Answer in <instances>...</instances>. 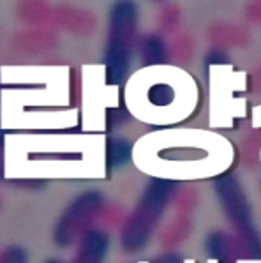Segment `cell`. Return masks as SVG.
<instances>
[{"instance_id": "6da1fadb", "label": "cell", "mask_w": 261, "mask_h": 263, "mask_svg": "<svg viewBox=\"0 0 261 263\" xmlns=\"http://www.w3.org/2000/svg\"><path fill=\"white\" fill-rule=\"evenodd\" d=\"M178 182L164 177H154L145 184L120 232V248L127 254H136L147 249L159 228L168 207L173 201Z\"/></svg>"}, {"instance_id": "7a4b0ae2", "label": "cell", "mask_w": 261, "mask_h": 263, "mask_svg": "<svg viewBox=\"0 0 261 263\" xmlns=\"http://www.w3.org/2000/svg\"><path fill=\"white\" fill-rule=\"evenodd\" d=\"M139 7L134 0H115L108 11V32L104 44V76L108 85H120L131 71L138 44Z\"/></svg>"}, {"instance_id": "3957f363", "label": "cell", "mask_w": 261, "mask_h": 263, "mask_svg": "<svg viewBox=\"0 0 261 263\" xmlns=\"http://www.w3.org/2000/svg\"><path fill=\"white\" fill-rule=\"evenodd\" d=\"M214 191L217 194V200L223 207L226 219L236 232V240L242 246L251 258H261V235L254 224V216L249 203L246 191L240 184L238 177L231 173H224L215 179Z\"/></svg>"}, {"instance_id": "277c9868", "label": "cell", "mask_w": 261, "mask_h": 263, "mask_svg": "<svg viewBox=\"0 0 261 263\" xmlns=\"http://www.w3.org/2000/svg\"><path fill=\"white\" fill-rule=\"evenodd\" d=\"M104 203H106V196L99 189H85L76 194L60 212L55 222L53 233H51L53 244L60 249L76 246L83 233L92 228L95 217L104 209Z\"/></svg>"}, {"instance_id": "5b68a950", "label": "cell", "mask_w": 261, "mask_h": 263, "mask_svg": "<svg viewBox=\"0 0 261 263\" xmlns=\"http://www.w3.org/2000/svg\"><path fill=\"white\" fill-rule=\"evenodd\" d=\"M111 248V238L106 230L92 226L76 242V251L69 263H104Z\"/></svg>"}, {"instance_id": "8992f818", "label": "cell", "mask_w": 261, "mask_h": 263, "mask_svg": "<svg viewBox=\"0 0 261 263\" xmlns=\"http://www.w3.org/2000/svg\"><path fill=\"white\" fill-rule=\"evenodd\" d=\"M136 53L145 67L152 66H166L170 57L164 39L157 34H147L138 39L136 44Z\"/></svg>"}, {"instance_id": "52a82bcc", "label": "cell", "mask_w": 261, "mask_h": 263, "mask_svg": "<svg viewBox=\"0 0 261 263\" xmlns=\"http://www.w3.org/2000/svg\"><path fill=\"white\" fill-rule=\"evenodd\" d=\"M235 242L236 237L230 235L223 230H215L205 240V249L208 256L217 260L219 263H235Z\"/></svg>"}, {"instance_id": "ba28073f", "label": "cell", "mask_w": 261, "mask_h": 263, "mask_svg": "<svg viewBox=\"0 0 261 263\" xmlns=\"http://www.w3.org/2000/svg\"><path fill=\"white\" fill-rule=\"evenodd\" d=\"M132 157V143L120 136H110L106 140V166L108 170H118L126 166Z\"/></svg>"}, {"instance_id": "9c48e42d", "label": "cell", "mask_w": 261, "mask_h": 263, "mask_svg": "<svg viewBox=\"0 0 261 263\" xmlns=\"http://www.w3.org/2000/svg\"><path fill=\"white\" fill-rule=\"evenodd\" d=\"M147 101L152 108L166 110L176 103V88L170 82H155L147 88Z\"/></svg>"}, {"instance_id": "30bf717a", "label": "cell", "mask_w": 261, "mask_h": 263, "mask_svg": "<svg viewBox=\"0 0 261 263\" xmlns=\"http://www.w3.org/2000/svg\"><path fill=\"white\" fill-rule=\"evenodd\" d=\"M0 263H30L29 251L19 244H11L0 253Z\"/></svg>"}, {"instance_id": "8fae6325", "label": "cell", "mask_w": 261, "mask_h": 263, "mask_svg": "<svg viewBox=\"0 0 261 263\" xmlns=\"http://www.w3.org/2000/svg\"><path fill=\"white\" fill-rule=\"evenodd\" d=\"M148 263H184V258L178 253H163L159 256H154Z\"/></svg>"}, {"instance_id": "7c38bea8", "label": "cell", "mask_w": 261, "mask_h": 263, "mask_svg": "<svg viewBox=\"0 0 261 263\" xmlns=\"http://www.w3.org/2000/svg\"><path fill=\"white\" fill-rule=\"evenodd\" d=\"M43 263H66V261H62L60 258H48V260Z\"/></svg>"}, {"instance_id": "4fadbf2b", "label": "cell", "mask_w": 261, "mask_h": 263, "mask_svg": "<svg viewBox=\"0 0 261 263\" xmlns=\"http://www.w3.org/2000/svg\"><path fill=\"white\" fill-rule=\"evenodd\" d=\"M154 2H163V0H154Z\"/></svg>"}]
</instances>
